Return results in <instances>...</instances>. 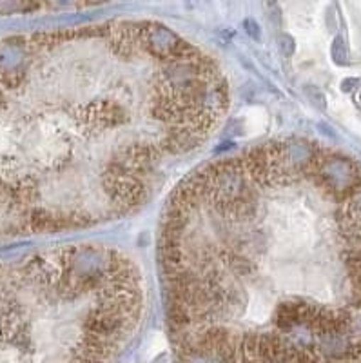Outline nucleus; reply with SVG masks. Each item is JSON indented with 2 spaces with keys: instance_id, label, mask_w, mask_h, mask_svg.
<instances>
[{
  "instance_id": "obj_2",
  "label": "nucleus",
  "mask_w": 361,
  "mask_h": 363,
  "mask_svg": "<svg viewBox=\"0 0 361 363\" xmlns=\"http://www.w3.org/2000/svg\"><path fill=\"white\" fill-rule=\"evenodd\" d=\"M333 55L336 57L338 62H341V57H345V50H343V44H341V40L338 38L336 42H334L333 45Z\"/></svg>"
},
{
  "instance_id": "obj_1",
  "label": "nucleus",
  "mask_w": 361,
  "mask_h": 363,
  "mask_svg": "<svg viewBox=\"0 0 361 363\" xmlns=\"http://www.w3.org/2000/svg\"><path fill=\"white\" fill-rule=\"evenodd\" d=\"M350 280L357 291H361V252H352L347 260Z\"/></svg>"
}]
</instances>
